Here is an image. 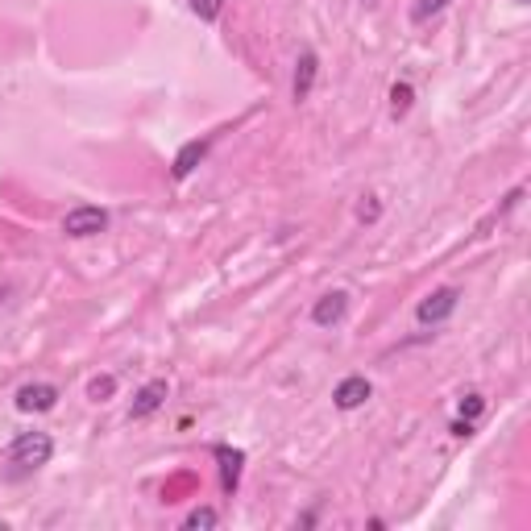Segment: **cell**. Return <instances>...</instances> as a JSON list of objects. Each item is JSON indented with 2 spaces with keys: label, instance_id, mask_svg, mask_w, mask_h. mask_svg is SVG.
<instances>
[{
  "label": "cell",
  "instance_id": "cell-2",
  "mask_svg": "<svg viewBox=\"0 0 531 531\" xmlns=\"http://www.w3.org/2000/svg\"><path fill=\"white\" fill-rule=\"evenodd\" d=\"M457 303H461V291H457V287H436L424 303L415 307V320L424 324V328H428V324L436 328V324H444V320L457 312Z\"/></svg>",
  "mask_w": 531,
  "mask_h": 531
},
{
  "label": "cell",
  "instance_id": "cell-5",
  "mask_svg": "<svg viewBox=\"0 0 531 531\" xmlns=\"http://www.w3.org/2000/svg\"><path fill=\"white\" fill-rule=\"evenodd\" d=\"M349 316V291H328L312 303V324L316 328H337Z\"/></svg>",
  "mask_w": 531,
  "mask_h": 531
},
{
  "label": "cell",
  "instance_id": "cell-13",
  "mask_svg": "<svg viewBox=\"0 0 531 531\" xmlns=\"http://www.w3.org/2000/svg\"><path fill=\"white\" fill-rule=\"evenodd\" d=\"M216 523H220V515L212 507H200V511H191L183 519V531H200V527H216Z\"/></svg>",
  "mask_w": 531,
  "mask_h": 531
},
{
  "label": "cell",
  "instance_id": "cell-10",
  "mask_svg": "<svg viewBox=\"0 0 531 531\" xmlns=\"http://www.w3.org/2000/svg\"><path fill=\"white\" fill-rule=\"evenodd\" d=\"M316 71H320L316 50H303V54H299V63H295V100H299V104H303L307 96H312V88H316Z\"/></svg>",
  "mask_w": 531,
  "mask_h": 531
},
{
  "label": "cell",
  "instance_id": "cell-16",
  "mask_svg": "<svg viewBox=\"0 0 531 531\" xmlns=\"http://www.w3.org/2000/svg\"><path fill=\"white\" fill-rule=\"evenodd\" d=\"M220 9H225V0H191V13L200 21H216Z\"/></svg>",
  "mask_w": 531,
  "mask_h": 531
},
{
  "label": "cell",
  "instance_id": "cell-20",
  "mask_svg": "<svg viewBox=\"0 0 531 531\" xmlns=\"http://www.w3.org/2000/svg\"><path fill=\"white\" fill-rule=\"evenodd\" d=\"M519 5H527V0H519Z\"/></svg>",
  "mask_w": 531,
  "mask_h": 531
},
{
  "label": "cell",
  "instance_id": "cell-15",
  "mask_svg": "<svg viewBox=\"0 0 531 531\" xmlns=\"http://www.w3.org/2000/svg\"><path fill=\"white\" fill-rule=\"evenodd\" d=\"M378 216H382L378 195H361V204H357V220H361V225H374Z\"/></svg>",
  "mask_w": 531,
  "mask_h": 531
},
{
  "label": "cell",
  "instance_id": "cell-14",
  "mask_svg": "<svg viewBox=\"0 0 531 531\" xmlns=\"http://www.w3.org/2000/svg\"><path fill=\"white\" fill-rule=\"evenodd\" d=\"M449 5H453V0H415L411 17H415V21H432L436 13H444V9H449Z\"/></svg>",
  "mask_w": 531,
  "mask_h": 531
},
{
  "label": "cell",
  "instance_id": "cell-8",
  "mask_svg": "<svg viewBox=\"0 0 531 531\" xmlns=\"http://www.w3.org/2000/svg\"><path fill=\"white\" fill-rule=\"evenodd\" d=\"M166 395H171V386H166V378H154V382H146V386L133 395L129 419H146V415H154V411L166 403Z\"/></svg>",
  "mask_w": 531,
  "mask_h": 531
},
{
  "label": "cell",
  "instance_id": "cell-9",
  "mask_svg": "<svg viewBox=\"0 0 531 531\" xmlns=\"http://www.w3.org/2000/svg\"><path fill=\"white\" fill-rule=\"evenodd\" d=\"M208 146H212L208 137H195V142H187V146H183V150L175 154V162H171V175H175V179L183 183V179H187V175L195 171V166H200V162L208 158Z\"/></svg>",
  "mask_w": 531,
  "mask_h": 531
},
{
  "label": "cell",
  "instance_id": "cell-7",
  "mask_svg": "<svg viewBox=\"0 0 531 531\" xmlns=\"http://www.w3.org/2000/svg\"><path fill=\"white\" fill-rule=\"evenodd\" d=\"M212 457L220 461V486H225V494L233 498L237 486H241V469H245V453L241 449H229V444H216Z\"/></svg>",
  "mask_w": 531,
  "mask_h": 531
},
{
  "label": "cell",
  "instance_id": "cell-18",
  "mask_svg": "<svg viewBox=\"0 0 531 531\" xmlns=\"http://www.w3.org/2000/svg\"><path fill=\"white\" fill-rule=\"evenodd\" d=\"M453 436L457 440H469L473 436V419H453Z\"/></svg>",
  "mask_w": 531,
  "mask_h": 531
},
{
  "label": "cell",
  "instance_id": "cell-11",
  "mask_svg": "<svg viewBox=\"0 0 531 531\" xmlns=\"http://www.w3.org/2000/svg\"><path fill=\"white\" fill-rule=\"evenodd\" d=\"M411 104H415V88L403 79V83H395V88H390V117L395 121H403L407 113H411Z\"/></svg>",
  "mask_w": 531,
  "mask_h": 531
},
{
  "label": "cell",
  "instance_id": "cell-19",
  "mask_svg": "<svg viewBox=\"0 0 531 531\" xmlns=\"http://www.w3.org/2000/svg\"><path fill=\"white\" fill-rule=\"evenodd\" d=\"M361 5H366V9H374V5H378V0H361Z\"/></svg>",
  "mask_w": 531,
  "mask_h": 531
},
{
  "label": "cell",
  "instance_id": "cell-12",
  "mask_svg": "<svg viewBox=\"0 0 531 531\" xmlns=\"http://www.w3.org/2000/svg\"><path fill=\"white\" fill-rule=\"evenodd\" d=\"M113 395H117V378H113V374H104V378H92V382H88V399H92V403H108Z\"/></svg>",
  "mask_w": 531,
  "mask_h": 531
},
{
  "label": "cell",
  "instance_id": "cell-4",
  "mask_svg": "<svg viewBox=\"0 0 531 531\" xmlns=\"http://www.w3.org/2000/svg\"><path fill=\"white\" fill-rule=\"evenodd\" d=\"M59 386H54V382H30V386H21L17 390V411L21 415H46V411H54V407H59Z\"/></svg>",
  "mask_w": 531,
  "mask_h": 531
},
{
  "label": "cell",
  "instance_id": "cell-1",
  "mask_svg": "<svg viewBox=\"0 0 531 531\" xmlns=\"http://www.w3.org/2000/svg\"><path fill=\"white\" fill-rule=\"evenodd\" d=\"M50 457H54V440L46 432H21L9 444V465L17 473H34V469L50 465Z\"/></svg>",
  "mask_w": 531,
  "mask_h": 531
},
{
  "label": "cell",
  "instance_id": "cell-17",
  "mask_svg": "<svg viewBox=\"0 0 531 531\" xmlns=\"http://www.w3.org/2000/svg\"><path fill=\"white\" fill-rule=\"evenodd\" d=\"M482 411H486V399L482 395H465L461 399V419H478Z\"/></svg>",
  "mask_w": 531,
  "mask_h": 531
},
{
  "label": "cell",
  "instance_id": "cell-3",
  "mask_svg": "<svg viewBox=\"0 0 531 531\" xmlns=\"http://www.w3.org/2000/svg\"><path fill=\"white\" fill-rule=\"evenodd\" d=\"M108 229V212L104 208H96V204H79V208H71L67 216H63V233L67 237H100Z\"/></svg>",
  "mask_w": 531,
  "mask_h": 531
},
{
  "label": "cell",
  "instance_id": "cell-6",
  "mask_svg": "<svg viewBox=\"0 0 531 531\" xmlns=\"http://www.w3.org/2000/svg\"><path fill=\"white\" fill-rule=\"evenodd\" d=\"M374 395V386L366 374H349L337 390H332V403H337V411H357V407H366Z\"/></svg>",
  "mask_w": 531,
  "mask_h": 531
}]
</instances>
